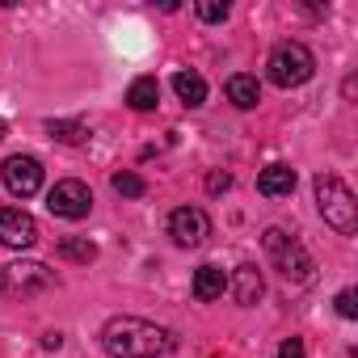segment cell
I'll list each match as a JSON object with an SVG mask.
<instances>
[{
  "label": "cell",
  "instance_id": "cell-1",
  "mask_svg": "<svg viewBox=\"0 0 358 358\" xmlns=\"http://www.w3.org/2000/svg\"><path fill=\"white\" fill-rule=\"evenodd\" d=\"M101 350L110 358H156L173 350V333L139 316H114L101 329Z\"/></svg>",
  "mask_w": 358,
  "mask_h": 358
},
{
  "label": "cell",
  "instance_id": "cell-2",
  "mask_svg": "<svg viewBox=\"0 0 358 358\" xmlns=\"http://www.w3.org/2000/svg\"><path fill=\"white\" fill-rule=\"evenodd\" d=\"M316 207H320L324 224L337 228L341 236H350L358 228V199H354V190L341 182V177H333V173L316 177Z\"/></svg>",
  "mask_w": 358,
  "mask_h": 358
},
{
  "label": "cell",
  "instance_id": "cell-3",
  "mask_svg": "<svg viewBox=\"0 0 358 358\" xmlns=\"http://www.w3.org/2000/svg\"><path fill=\"white\" fill-rule=\"evenodd\" d=\"M266 253H270L274 270L282 274V282L303 287V282L312 278V257H308V249H303L295 236H287L282 228H270V232H266Z\"/></svg>",
  "mask_w": 358,
  "mask_h": 358
},
{
  "label": "cell",
  "instance_id": "cell-4",
  "mask_svg": "<svg viewBox=\"0 0 358 358\" xmlns=\"http://www.w3.org/2000/svg\"><path fill=\"white\" fill-rule=\"evenodd\" d=\"M312 72H316V59H312V51H308L303 43H282V47H274L270 59H266V76H270V85H278V89H295V85H303Z\"/></svg>",
  "mask_w": 358,
  "mask_h": 358
},
{
  "label": "cell",
  "instance_id": "cell-5",
  "mask_svg": "<svg viewBox=\"0 0 358 358\" xmlns=\"http://www.w3.org/2000/svg\"><path fill=\"white\" fill-rule=\"evenodd\" d=\"M51 287H55V270H47L43 262H5L0 266V295H9V299H30Z\"/></svg>",
  "mask_w": 358,
  "mask_h": 358
},
{
  "label": "cell",
  "instance_id": "cell-6",
  "mask_svg": "<svg viewBox=\"0 0 358 358\" xmlns=\"http://www.w3.org/2000/svg\"><path fill=\"white\" fill-rule=\"evenodd\" d=\"M47 211L59 215V220H85L93 211V190L85 182H76V177H68V182H55V190L47 194Z\"/></svg>",
  "mask_w": 358,
  "mask_h": 358
},
{
  "label": "cell",
  "instance_id": "cell-7",
  "mask_svg": "<svg viewBox=\"0 0 358 358\" xmlns=\"http://www.w3.org/2000/svg\"><path fill=\"white\" fill-rule=\"evenodd\" d=\"M169 236L182 245V249H199L211 236V215L203 207H177L169 215Z\"/></svg>",
  "mask_w": 358,
  "mask_h": 358
},
{
  "label": "cell",
  "instance_id": "cell-8",
  "mask_svg": "<svg viewBox=\"0 0 358 358\" xmlns=\"http://www.w3.org/2000/svg\"><path fill=\"white\" fill-rule=\"evenodd\" d=\"M5 186L13 199H34L43 190V164L34 156H9L5 160Z\"/></svg>",
  "mask_w": 358,
  "mask_h": 358
},
{
  "label": "cell",
  "instance_id": "cell-9",
  "mask_svg": "<svg viewBox=\"0 0 358 358\" xmlns=\"http://www.w3.org/2000/svg\"><path fill=\"white\" fill-rule=\"evenodd\" d=\"M34 241H38L34 215H26L22 207H0V245H9V249H30Z\"/></svg>",
  "mask_w": 358,
  "mask_h": 358
},
{
  "label": "cell",
  "instance_id": "cell-10",
  "mask_svg": "<svg viewBox=\"0 0 358 358\" xmlns=\"http://www.w3.org/2000/svg\"><path fill=\"white\" fill-rule=\"evenodd\" d=\"M232 295H236V303H245V308H253L257 299H262V291H266V278H262V270L257 266H236V274H232Z\"/></svg>",
  "mask_w": 358,
  "mask_h": 358
},
{
  "label": "cell",
  "instance_id": "cell-11",
  "mask_svg": "<svg viewBox=\"0 0 358 358\" xmlns=\"http://www.w3.org/2000/svg\"><path fill=\"white\" fill-rule=\"evenodd\" d=\"M224 291H228V274L220 266H199L194 270V299L199 303H215V299H224Z\"/></svg>",
  "mask_w": 358,
  "mask_h": 358
},
{
  "label": "cell",
  "instance_id": "cell-12",
  "mask_svg": "<svg viewBox=\"0 0 358 358\" xmlns=\"http://www.w3.org/2000/svg\"><path fill=\"white\" fill-rule=\"evenodd\" d=\"M257 190H262L266 199H287V194L295 190V169H291V164H270V169H262Z\"/></svg>",
  "mask_w": 358,
  "mask_h": 358
},
{
  "label": "cell",
  "instance_id": "cell-13",
  "mask_svg": "<svg viewBox=\"0 0 358 358\" xmlns=\"http://www.w3.org/2000/svg\"><path fill=\"white\" fill-rule=\"evenodd\" d=\"M228 101L241 106V110H253V106L262 101V85H257V76H245V72L228 76Z\"/></svg>",
  "mask_w": 358,
  "mask_h": 358
},
{
  "label": "cell",
  "instance_id": "cell-14",
  "mask_svg": "<svg viewBox=\"0 0 358 358\" xmlns=\"http://www.w3.org/2000/svg\"><path fill=\"white\" fill-rule=\"evenodd\" d=\"M173 89H177V97H182L186 106H203L207 101V80L199 72H177L173 76Z\"/></svg>",
  "mask_w": 358,
  "mask_h": 358
},
{
  "label": "cell",
  "instance_id": "cell-15",
  "mask_svg": "<svg viewBox=\"0 0 358 358\" xmlns=\"http://www.w3.org/2000/svg\"><path fill=\"white\" fill-rule=\"evenodd\" d=\"M127 101H131V110H156V101H160L156 76H139V80L127 89Z\"/></svg>",
  "mask_w": 358,
  "mask_h": 358
},
{
  "label": "cell",
  "instance_id": "cell-16",
  "mask_svg": "<svg viewBox=\"0 0 358 358\" xmlns=\"http://www.w3.org/2000/svg\"><path fill=\"white\" fill-rule=\"evenodd\" d=\"M59 257H68V262H85V266H89V262L97 257V245H93V241H64V245H59Z\"/></svg>",
  "mask_w": 358,
  "mask_h": 358
},
{
  "label": "cell",
  "instance_id": "cell-17",
  "mask_svg": "<svg viewBox=\"0 0 358 358\" xmlns=\"http://www.w3.org/2000/svg\"><path fill=\"white\" fill-rule=\"evenodd\" d=\"M114 190L122 199H139L143 194V177L139 173H114Z\"/></svg>",
  "mask_w": 358,
  "mask_h": 358
},
{
  "label": "cell",
  "instance_id": "cell-18",
  "mask_svg": "<svg viewBox=\"0 0 358 358\" xmlns=\"http://www.w3.org/2000/svg\"><path fill=\"white\" fill-rule=\"evenodd\" d=\"M199 17H203V22H224V17H228V5H220V0H203V5H199Z\"/></svg>",
  "mask_w": 358,
  "mask_h": 358
},
{
  "label": "cell",
  "instance_id": "cell-19",
  "mask_svg": "<svg viewBox=\"0 0 358 358\" xmlns=\"http://www.w3.org/2000/svg\"><path fill=\"white\" fill-rule=\"evenodd\" d=\"M274 358H308V354H303V341H299V337H287Z\"/></svg>",
  "mask_w": 358,
  "mask_h": 358
},
{
  "label": "cell",
  "instance_id": "cell-20",
  "mask_svg": "<svg viewBox=\"0 0 358 358\" xmlns=\"http://www.w3.org/2000/svg\"><path fill=\"white\" fill-rule=\"evenodd\" d=\"M337 312H341L345 320H354V316H358V303H354V291H341V295H337Z\"/></svg>",
  "mask_w": 358,
  "mask_h": 358
},
{
  "label": "cell",
  "instance_id": "cell-21",
  "mask_svg": "<svg viewBox=\"0 0 358 358\" xmlns=\"http://www.w3.org/2000/svg\"><path fill=\"white\" fill-rule=\"evenodd\" d=\"M51 131H55V135H59V139H68V143H76V139H80V135H85V131H80V127H68V122H51Z\"/></svg>",
  "mask_w": 358,
  "mask_h": 358
}]
</instances>
